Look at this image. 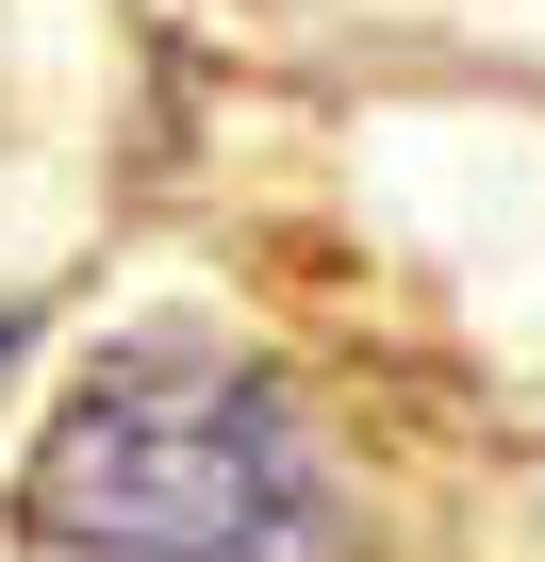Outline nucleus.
Here are the masks:
<instances>
[{
	"instance_id": "nucleus-1",
	"label": "nucleus",
	"mask_w": 545,
	"mask_h": 562,
	"mask_svg": "<svg viewBox=\"0 0 545 562\" xmlns=\"http://www.w3.org/2000/svg\"><path fill=\"white\" fill-rule=\"evenodd\" d=\"M18 546L34 562H348V480L315 397L264 348L133 331L34 414Z\"/></svg>"
},
{
	"instance_id": "nucleus-2",
	"label": "nucleus",
	"mask_w": 545,
	"mask_h": 562,
	"mask_svg": "<svg viewBox=\"0 0 545 562\" xmlns=\"http://www.w3.org/2000/svg\"><path fill=\"white\" fill-rule=\"evenodd\" d=\"M18 348H34V331H18V315H0V381H18Z\"/></svg>"
}]
</instances>
